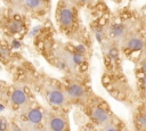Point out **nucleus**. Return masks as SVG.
Here are the masks:
<instances>
[{
	"instance_id": "f03ea898",
	"label": "nucleus",
	"mask_w": 146,
	"mask_h": 131,
	"mask_svg": "<svg viewBox=\"0 0 146 131\" xmlns=\"http://www.w3.org/2000/svg\"><path fill=\"white\" fill-rule=\"evenodd\" d=\"M80 9L67 0H58L55 9V22L57 30L70 41L87 44L88 33L80 18Z\"/></svg>"
},
{
	"instance_id": "f257e3e1",
	"label": "nucleus",
	"mask_w": 146,
	"mask_h": 131,
	"mask_svg": "<svg viewBox=\"0 0 146 131\" xmlns=\"http://www.w3.org/2000/svg\"><path fill=\"white\" fill-rule=\"evenodd\" d=\"M43 50L48 62L65 75H83L88 69L89 50L84 43L54 40L46 43Z\"/></svg>"
},
{
	"instance_id": "f3484780",
	"label": "nucleus",
	"mask_w": 146,
	"mask_h": 131,
	"mask_svg": "<svg viewBox=\"0 0 146 131\" xmlns=\"http://www.w3.org/2000/svg\"><path fill=\"white\" fill-rule=\"evenodd\" d=\"M70 3H72L73 6H75L76 8L81 9L83 7H87L89 5H91L94 2V0H67Z\"/></svg>"
},
{
	"instance_id": "ddd939ff",
	"label": "nucleus",
	"mask_w": 146,
	"mask_h": 131,
	"mask_svg": "<svg viewBox=\"0 0 146 131\" xmlns=\"http://www.w3.org/2000/svg\"><path fill=\"white\" fill-rule=\"evenodd\" d=\"M136 100L146 103V54L136 60Z\"/></svg>"
},
{
	"instance_id": "0eeeda50",
	"label": "nucleus",
	"mask_w": 146,
	"mask_h": 131,
	"mask_svg": "<svg viewBox=\"0 0 146 131\" xmlns=\"http://www.w3.org/2000/svg\"><path fill=\"white\" fill-rule=\"evenodd\" d=\"M30 18L23 14L7 8V11L0 10V32L6 40H19L27 33Z\"/></svg>"
},
{
	"instance_id": "f8f14e48",
	"label": "nucleus",
	"mask_w": 146,
	"mask_h": 131,
	"mask_svg": "<svg viewBox=\"0 0 146 131\" xmlns=\"http://www.w3.org/2000/svg\"><path fill=\"white\" fill-rule=\"evenodd\" d=\"M43 130L46 131H70V117L68 109L58 108H44L43 115Z\"/></svg>"
},
{
	"instance_id": "dca6fc26",
	"label": "nucleus",
	"mask_w": 146,
	"mask_h": 131,
	"mask_svg": "<svg viewBox=\"0 0 146 131\" xmlns=\"http://www.w3.org/2000/svg\"><path fill=\"white\" fill-rule=\"evenodd\" d=\"M11 130H18L16 124L13 122L11 117L7 115H0V131H11Z\"/></svg>"
},
{
	"instance_id": "39448f33",
	"label": "nucleus",
	"mask_w": 146,
	"mask_h": 131,
	"mask_svg": "<svg viewBox=\"0 0 146 131\" xmlns=\"http://www.w3.org/2000/svg\"><path fill=\"white\" fill-rule=\"evenodd\" d=\"M120 52L124 54L128 58H136L138 60L146 54V17H138L135 26L122 38L117 43Z\"/></svg>"
},
{
	"instance_id": "9b49d317",
	"label": "nucleus",
	"mask_w": 146,
	"mask_h": 131,
	"mask_svg": "<svg viewBox=\"0 0 146 131\" xmlns=\"http://www.w3.org/2000/svg\"><path fill=\"white\" fill-rule=\"evenodd\" d=\"M5 3L7 8L35 19H42L51 9L50 0H5Z\"/></svg>"
},
{
	"instance_id": "a211bd4d",
	"label": "nucleus",
	"mask_w": 146,
	"mask_h": 131,
	"mask_svg": "<svg viewBox=\"0 0 146 131\" xmlns=\"http://www.w3.org/2000/svg\"><path fill=\"white\" fill-rule=\"evenodd\" d=\"M0 10H1V9H0Z\"/></svg>"
},
{
	"instance_id": "4468645a",
	"label": "nucleus",
	"mask_w": 146,
	"mask_h": 131,
	"mask_svg": "<svg viewBox=\"0 0 146 131\" xmlns=\"http://www.w3.org/2000/svg\"><path fill=\"white\" fill-rule=\"evenodd\" d=\"M131 124L132 129L146 131V103L135 101L132 105Z\"/></svg>"
},
{
	"instance_id": "6e6552de",
	"label": "nucleus",
	"mask_w": 146,
	"mask_h": 131,
	"mask_svg": "<svg viewBox=\"0 0 146 131\" xmlns=\"http://www.w3.org/2000/svg\"><path fill=\"white\" fill-rule=\"evenodd\" d=\"M46 106L39 104L36 100L22 108L21 110L10 115L13 122L18 130L25 131H41L43 130V115Z\"/></svg>"
},
{
	"instance_id": "2eb2a0df",
	"label": "nucleus",
	"mask_w": 146,
	"mask_h": 131,
	"mask_svg": "<svg viewBox=\"0 0 146 131\" xmlns=\"http://www.w3.org/2000/svg\"><path fill=\"white\" fill-rule=\"evenodd\" d=\"M10 56H11V47L8 44L5 38L0 39V62L1 63H9L10 62Z\"/></svg>"
},
{
	"instance_id": "9d476101",
	"label": "nucleus",
	"mask_w": 146,
	"mask_h": 131,
	"mask_svg": "<svg viewBox=\"0 0 146 131\" xmlns=\"http://www.w3.org/2000/svg\"><path fill=\"white\" fill-rule=\"evenodd\" d=\"M81 110L87 117L88 123H90L92 126L100 130L106 124H108L110 122L119 117L112 112L108 104L103 98L96 95H94L91 99L84 106L81 107Z\"/></svg>"
},
{
	"instance_id": "423d86ee",
	"label": "nucleus",
	"mask_w": 146,
	"mask_h": 131,
	"mask_svg": "<svg viewBox=\"0 0 146 131\" xmlns=\"http://www.w3.org/2000/svg\"><path fill=\"white\" fill-rule=\"evenodd\" d=\"M35 99L33 88L25 81H15L7 84L2 104L13 114L26 107Z\"/></svg>"
},
{
	"instance_id": "7ed1b4c3",
	"label": "nucleus",
	"mask_w": 146,
	"mask_h": 131,
	"mask_svg": "<svg viewBox=\"0 0 146 131\" xmlns=\"http://www.w3.org/2000/svg\"><path fill=\"white\" fill-rule=\"evenodd\" d=\"M105 69L103 73V84L108 93L122 103H127L130 106L136 101L135 91L130 88L124 74L120 68H116L119 59H104Z\"/></svg>"
},
{
	"instance_id": "20e7f679",
	"label": "nucleus",
	"mask_w": 146,
	"mask_h": 131,
	"mask_svg": "<svg viewBox=\"0 0 146 131\" xmlns=\"http://www.w3.org/2000/svg\"><path fill=\"white\" fill-rule=\"evenodd\" d=\"M31 87L34 88L42 97L47 107L58 109H68L71 107L66 99L62 80H57L48 75H36L33 82H31Z\"/></svg>"
},
{
	"instance_id": "1a4fd4ad",
	"label": "nucleus",
	"mask_w": 146,
	"mask_h": 131,
	"mask_svg": "<svg viewBox=\"0 0 146 131\" xmlns=\"http://www.w3.org/2000/svg\"><path fill=\"white\" fill-rule=\"evenodd\" d=\"M83 75H65L62 79L66 99L70 106L82 107L84 106L91 97L95 95L89 87V84L83 80Z\"/></svg>"
}]
</instances>
